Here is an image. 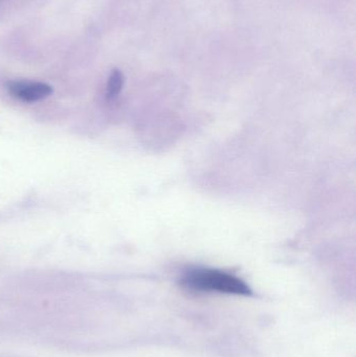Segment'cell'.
I'll list each match as a JSON object with an SVG mask.
<instances>
[{"label": "cell", "mask_w": 356, "mask_h": 357, "mask_svg": "<svg viewBox=\"0 0 356 357\" xmlns=\"http://www.w3.org/2000/svg\"><path fill=\"white\" fill-rule=\"evenodd\" d=\"M123 83H125V77H123V73L118 69H114L111 73L108 84H107V98L110 100L116 98L123 89Z\"/></svg>", "instance_id": "obj_3"}, {"label": "cell", "mask_w": 356, "mask_h": 357, "mask_svg": "<svg viewBox=\"0 0 356 357\" xmlns=\"http://www.w3.org/2000/svg\"><path fill=\"white\" fill-rule=\"evenodd\" d=\"M182 287L190 291L229 295L250 296V287L245 281L229 273L212 268H196L186 273L181 279Z\"/></svg>", "instance_id": "obj_1"}, {"label": "cell", "mask_w": 356, "mask_h": 357, "mask_svg": "<svg viewBox=\"0 0 356 357\" xmlns=\"http://www.w3.org/2000/svg\"><path fill=\"white\" fill-rule=\"evenodd\" d=\"M8 90L14 98L27 102H38L52 93V88L42 82L10 81Z\"/></svg>", "instance_id": "obj_2"}]
</instances>
